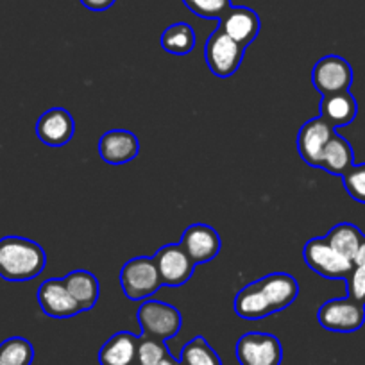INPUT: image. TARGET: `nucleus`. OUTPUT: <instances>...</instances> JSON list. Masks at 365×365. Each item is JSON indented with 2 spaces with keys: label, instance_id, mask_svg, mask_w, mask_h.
<instances>
[{
  "label": "nucleus",
  "instance_id": "obj_1",
  "mask_svg": "<svg viewBox=\"0 0 365 365\" xmlns=\"http://www.w3.org/2000/svg\"><path fill=\"white\" fill-rule=\"evenodd\" d=\"M47 265L43 247L24 237L0 238V278L6 282H29Z\"/></svg>",
  "mask_w": 365,
  "mask_h": 365
},
{
  "label": "nucleus",
  "instance_id": "obj_2",
  "mask_svg": "<svg viewBox=\"0 0 365 365\" xmlns=\"http://www.w3.org/2000/svg\"><path fill=\"white\" fill-rule=\"evenodd\" d=\"M120 287L129 301L150 299L163 287L154 258L136 256L125 262L120 270Z\"/></svg>",
  "mask_w": 365,
  "mask_h": 365
},
{
  "label": "nucleus",
  "instance_id": "obj_3",
  "mask_svg": "<svg viewBox=\"0 0 365 365\" xmlns=\"http://www.w3.org/2000/svg\"><path fill=\"white\" fill-rule=\"evenodd\" d=\"M136 321L142 328V335L165 342L174 339L181 329V314L178 308L161 301H143L136 312Z\"/></svg>",
  "mask_w": 365,
  "mask_h": 365
},
{
  "label": "nucleus",
  "instance_id": "obj_4",
  "mask_svg": "<svg viewBox=\"0 0 365 365\" xmlns=\"http://www.w3.org/2000/svg\"><path fill=\"white\" fill-rule=\"evenodd\" d=\"M244 54L245 47L231 40L220 27H217L206 40V65H208L210 72L220 79H226V77L237 73L242 61H244Z\"/></svg>",
  "mask_w": 365,
  "mask_h": 365
},
{
  "label": "nucleus",
  "instance_id": "obj_5",
  "mask_svg": "<svg viewBox=\"0 0 365 365\" xmlns=\"http://www.w3.org/2000/svg\"><path fill=\"white\" fill-rule=\"evenodd\" d=\"M317 321L328 331H358L365 324V304L353 297L329 299L319 307Z\"/></svg>",
  "mask_w": 365,
  "mask_h": 365
},
{
  "label": "nucleus",
  "instance_id": "obj_6",
  "mask_svg": "<svg viewBox=\"0 0 365 365\" xmlns=\"http://www.w3.org/2000/svg\"><path fill=\"white\" fill-rule=\"evenodd\" d=\"M303 258L314 272L328 279H347L353 269V262L336 252L326 237L310 238L303 247Z\"/></svg>",
  "mask_w": 365,
  "mask_h": 365
},
{
  "label": "nucleus",
  "instance_id": "obj_7",
  "mask_svg": "<svg viewBox=\"0 0 365 365\" xmlns=\"http://www.w3.org/2000/svg\"><path fill=\"white\" fill-rule=\"evenodd\" d=\"M235 356L240 365H282V342L272 333L249 331L237 340Z\"/></svg>",
  "mask_w": 365,
  "mask_h": 365
},
{
  "label": "nucleus",
  "instance_id": "obj_8",
  "mask_svg": "<svg viewBox=\"0 0 365 365\" xmlns=\"http://www.w3.org/2000/svg\"><path fill=\"white\" fill-rule=\"evenodd\" d=\"M312 83L322 97L347 91L353 83V68L340 56H324L312 70Z\"/></svg>",
  "mask_w": 365,
  "mask_h": 365
},
{
  "label": "nucleus",
  "instance_id": "obj_9",
  "mask_svg": "<svg viewBox=\"0 0 365 365\" xmlns=\"http://www.w3.org/2000/svg\"><path fill=\"white\" fill-rule=\"evenodd\" d=\"M160 272L161 285L163 287H181L188 283L194 274L195 263L182 249L181 244L163 245L153 256Z\"/></svg>",
  "mask_w": 365,
  "mask_h": 365
},
{
  "label": "nucleus",
  "instance_id": "obj_10",
  "mask_svg": "<svg viewBox=\"0 0 365 365\" xmlns=\"http://www.w3.org/2000/svg\"><path fill=\"white\" fill-rule=\"evenodd\" d=\"M335 133V128L329 125L322 117H315L304 122L297 133L296 140L297 150H299V156L303 158L304 163L319 168L324 147L328 145Z\"/></svg>",
  "mask_w": 365,
  "mask_h": 365
},
{
  "label": "nucleus",
  "instance_id": "obj_11",
  "mask_svg": "<svg viewBox=\"0 0 365 365\" xmlns=\"http://www.w3.org/2000/svg\"><path fill=\"white\" fill-rule=\"evenodd\" d=\"M38 303H40V308L45 315L54 319L76 317L83 312L66 290L63 278L45 279L38 289Z\"/></svg>",
  "mask_w": 365,
  "mask_h": 365
},
{
  "label": "nucleus",
  "instance_id": "obj_12",
  "mask_svg": "<svg viewBox=\"0 0 365 365\" xmlns=\"http://www.w3.org/2000/svg\"><path fill=\"white\" fill-rule=\"evenodd\" d=\"M219 27L237 43L247 48L252 41L258 38L262 22H259L258 13L252 11L245 6H231L222 19L219 20Z\"/></svg>",
  "mask_w": 365,
  "mask_h": 365
},
{
  "label": "nucleus",
  "instance_id": "obj_13",
  "mask_svg": "<svg viewBox=\"0 0 365 365\" xmlns=\"http://www.w3.org/2000/svg\"><path fill=\"white\" fill-rule=\"evenodd\" d=\"M179 244L188 252L194 263H206L217 258L220 252V237L215 227L208 224H192L182 231V237Z\"/></svg>",
  "mask_w": 365,
  "mask_h": 365
},
{
  "label": "nucleus",
  "instance_id": "obj_14",
  "mask_svg": "<svg viewBox=\"0 0 365 365\" xmlns=\"http://www.w3.org/2000/svg\"><path fill=\"white\" fill-rule=\"evenodd\" d=\"M76 122L65 108H51L36 122V135L48 147L66 145L73 138Z\"/></svg>",
  "mask_w": 365,
  "mask_h": 365
},
{
  "label": "nucleus",
  "instance_id": "obj_15",
  "mask_svg": "<svg viewBox=\"0 0 365 365\" xmlns=\"http://www.w3.org/2000/svg\"><path fill=\"white\" fill-rule=\"evenodd\" d=\"M140 153V140L125 129H111L99 140V154L106 163L124 165L135 160Z\"/></svg>",
  "mask_w": 365,
  "mask_h": 365
},
{
  "label": "nucleus",
  "instance_id": "obj_16",
  "mask_svg": "<svg viewBox=\"0 0 365 365\" xmlns=\"http://www.w3.org/2000/svg\"><path fill=\"white\" fill-rule=\"evenodd\" d=\"M258 287L269 299L274 314L289 308L299 296V283L287 272H272L258 279Z\"/></svg>",
  "mask_w": 365,
  "mask_h": 365
},
{
  "label": "nucleus",
  "instance_id": "obj_17",
  "mask_svg": "<svg viewBox=\"0 0 365 365\" xmlns=\"http://www.w3.org/2000/svg\"><path fill=\"white\" fill-rule=\"evenodd\" d=\"M140 336L131 331H118L106 340L99 351L101 365H136Z\"/></svg>",
  "mask_w": 365,
  "mask_h": 365
},
{
  "label": "nucleus",
  "instance_id": "obj_18",
  "mask_svg": "<svg viewBox=\"0 0 365 365\" xmlns=\"http://www.w3.org/2000/svg\"><path fill=\"white\" fill-rule=\"evenodd\" d=\"M66 290L70 296L73 297L79 308L83 312L91 310L96 307L101 296V285L96 274H91L90 270H72L63 278Z\"/></svg>",
  "mask_w": 365,
  "mask_h": 365
},
{
  "label": "nucleus",
  "instance_id": "obj_19",
  "mask_svg": "<svg viewBox=\"0 0 365 365\" xmlns=\"http://www.w3.org/2000/svg\"><path fill=\"white\" fill-rule=\"evenodd\" d=\"M319 110H321L319 117H322L329 125L339 129L346 128V125H349L356 118L358 104L356 99L351 96V91L347 90L322 97Z\"/></svg>",
  "mask_w": 365,
  "mask_h": 365
},
{
  "label": "nucleus",
  "instance_id": "obj_20",
  "mask_svg": "<svg viewBox=\"0 0 365 365\" xmlns=\"http://www.w3.org/2000/svg\"><path fill=\"white\" fill-rule=\"evenodd\" d=\"M235 314L245 321H259L274 314L258 283H249L235 296Z\"/></svg>",
  "mask_w": 365,
  "mask_h": 365
},
{
  "label": "nucleus",
  "instance_id": "obj_21",
  "mask_svg": "<svg viewBox=\"0 0 365 365\" xmlns=\"http://www.w3.org/2000/svg\"><path fill=\"white\" fill-rule=\"evenodd\" d=\"M354 165V153L351 143L339 133L331 136L328 145L324 147L322 153L321 165L319 168L329 172L333 175H344Z\"/></svg>",
  "mask_w": 365,
  "mask_h": 365
},
{
  "label": "nucleus",
  "instance_id": "obj_22",
  "mask_svg": "<svg viewBox=\"0 0 365 365\" xmlns=\"http://www.w3.org/2000/svg\"><path fill=\"white\" fill-rule=\"evenodd\" d=\"M364 237L365 235L361 233L354 224L340 222L328 231L326 240H328V244L331 245L336 252H340V255L346 256L347 259L353 262L358 249H360Z\"/></svg>",
  "mask_w": 365,
  "mask_h": 365
},
{
  "label": "nucleus",
  "instance_id": "obj_23",
  "mask_svg": "<svg viewBox=\"0 0 365 365\" xmlns=\"http://www.w3.org/2000/svg\"><path fill=\"white\" fill-rule=\"evenodd\" d=\"M161 47L172 56H187L195 47V33L187 22H178L168 26L161 34Z\"/></svg>",
  "mask_w": 365,
  "mask_h": 365
},
{
  "label": "nucleus",
  "instance_id": "obj_24",
  "mask_svg": "<svg viewBox=\"0 0 365 365\" xmlns=\"http://www.w3.org/2000/svg\"><path fill=\"white\" fill-rule=\"evenodd\" d=\"M179 364L181 365H222V360L208 344L205 336H194L185 344L179 354Z\"/></svg>",
  "mask_w": 365,
  "mask_h": 365
},
{
  "label": "nucleus",
  "instance_id": "obj_25",
  "mask_svg": "<svg viewBox=\"0 0 365 365\" xmlns=\"http://www.w3.org/2000/svg\"><path fill=\"white\" fill-rule=\"evenodd\" d=\"M34 347L24 336H9L0 344V365H33Z\"/></svg>",
  "mask_w": 365,
  "mask_h": 365
},
{
  "label": "nucleus",
  "instance_id": "obj_26",
  "mask_svg": "<svg viewBox=\"0 0 365 365\" xmlns=\"http://www.w3.org/2000/svg\"><path fill=\"white\" fill-rule=\"evenodd\" d=\"M346 290L347 297H353L365 304V237L353 259V269L346 279Z\"/></svg>",
  "mask_w": 365,
  "mask_h": 365
},
{
  "label": "nucleus",
  "instance_id": "obj_27",
  "mask_svg": "<svg viewBox=\"0 0 365 365\" xmlns=\"http://www.w3.org/2000/svg\"><path fill=\"white\" fill-rule=\"evenodd\" d=\"M167 354H170V351L165 340L142 335L138 340V349H136V365H154L163 360Z\"/></svg>",
  "mask_w": 365,
  "mask_h": 365
},
{
  "label": "nucleus",
  "instance_id": "obj_28",
  "mask_svg": "<svg viewBox=\"0 0 365 365\" xmlns=\"http://www.w3.org/2000/svg\"><path fill=\"white\" fill-rule=\"evenodd\" d=\"M194 15L206 20H220L224 13L231 8V0H182Z\"/></svg>",
  "mask_w": 365,
  "mask_h": 365
},
{
  "label": "nucleus",
  "instance_id": "obj_29",
  "mask_svg": "<svg viewBox=\"0 0 365 365\" xmlns=\"http://www.w3.org/2000/svg\"><path fill=\"white\" fill-rule=\"evenodd\" d=\"M344 188L347 194L358 202L365 205V163L353 165L346 174L342 175Z\"/></svg>",
  "mask_w": 365,
  "mask_h": 365
},
{
  "label": "nucleus",
  "instance_id": "obj_30",
  "mask_svg": "<svg viewBox=\"0 0 365 365\" xmlns=\"http://www.w3.org/2000/svg\"><path fill=\"white\" fill-rule=\"evenodd\" d=\"M115 2H117V0H81V4H83L84 8L97 13L106 11V9H110Z\"/></svg>",
  "mask_w": 365,
  "mask_h": 365
},
{
  "label": "nucleus",
  "instance_id": "obj_31",
  "mask_svg": "<svg viewBox=\"0 0 365 365\" xmlns=\"http://www.w3.org/2000/svg\"><path fill=\"white\" fill-rule=\"evenodd\" d=\"M154 365H181V364H179L178 358H174V356H172V354H167V356H165L163 360H160V361H158V364H154Z\"/></svg>",
  "mask_w": 365,
  "mask_h": 365
}]
</instances>
